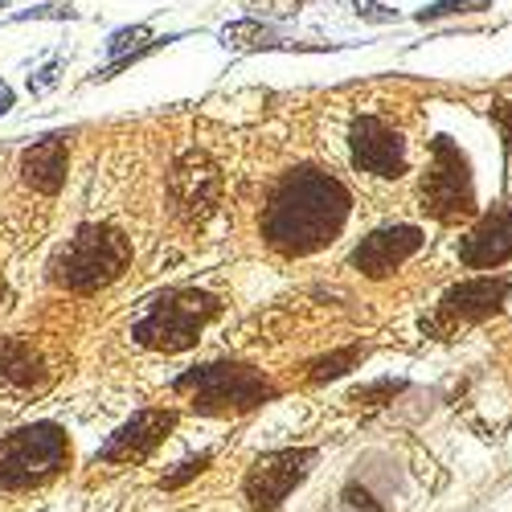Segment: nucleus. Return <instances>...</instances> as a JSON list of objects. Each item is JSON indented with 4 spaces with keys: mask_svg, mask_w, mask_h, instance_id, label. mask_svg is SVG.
Segmentation results:
<instances>
[{
    "mask_svg": "<svg viewBox=\"0 0 512 512\" xmlns=\"http://www.w3.org/2000/svg\"><path fill=\"white\" fill-rule=\"evenodd\" d=\"M349 189L328 173H291L263 209V238L279 254H312L349 222Z\"/></svg>",
    "mask_w": 512,
    "mask_h": 512,
    "instance_id": "1",
    "label": "nucleus"
},
{
    "mask_svg": "<svg viewBox=\"0 0 512 512\" xmlns=\"http://www.w3.org/2000/svg\"><path fill=\"white\" fill-rule=\"evenodd\" d=\"M70 463V443L54 422H33L0 439V488L25 492L50 484Z\"/></svg>",
    "mask_w": 512,
    "mask_h": 512,
    "instance_id": "2",
    "label": "nucleus"
},
{
    "mask_svg": "<svg viewBox=\"0 0 512 512\" xmlns=\"http://www.w3.org/2000/svg\"><path fill=\"white\" fill-rule=\"evenodd\" d=\"M132 259L127 238L111 226H82L54 259V283L70 287V291H99L107 283H115Z\"/></svg>",
    "mask_w": 512,
    "mask_h": 512,
    "instance_id": "3",
    "label": "nucleus"
},
{
    "mask_svg": "<svg viewBox=\"0 0 512 512\" xmlns=\"http://www.w3.org/2000/svg\"><path fill=\"white\" fill-rule=\"evenodd\" d=\"M177 394L193 398L201 414H242L275 398V386L250 365H201L177 377Z\"/></svg>",
    "mask_w": 512,
    "mask_h": 512,
    "instance_id": "4",
    "label": "nucleus"
},
{
    "mask_svg": "<svg viewBox=\"0 0 512 512\" xmlns=\"http://www.w3.org/2000/svg\"><path fill=\"white\" fill-rule=\"evenodd\" d=\"M213 316H218V300L213 295L177 287V291H164L160 300H152V308L132 328V336L144 349H156V353H185Z\"/></svg>",
    "mask_w": 512,
    "mask_h": 512,
    "instance_id": "5",
    "label": "nucleus"
},
{
    "mask_svg": "<svg viewBox=\"0 0 512 512\" xmlns=\"http://www.w3.org/2000/svg\"><path fill=\"white\" fill-rule=\"evenodd\" d=\"M418 201L443 226L463 222V218H472V213H476L472 164H467V156L447 136H439L431 144V168H426V177L418 185Z\"/></svg>",
    "mask_w": 512,
    "mask_h": 512,
    "instance_id": "6",
    "label": "nucleus"
},
{
    "mask_svg": "<svg viewBox=\"0 0 512 512\" xmlns=\"http://www.w3.org/2000/svg\"><path fill=\"white\" fill-rule=\"evenodd\" d=\"M222 173L205 152H185L173 173H168V201H173V213L185 226H201L209 222L222 205Z\"/></svg>",
    "mask_w": 512,
    "mask_h": 512,
    "instance_id": "7",
    "label": "nucleus"
},
{
    "mask_svg": "<svg viewBox=\"0 0 512 512\" xmlns=\"http://www.w3.org/2000/svg\"><path fill=\"white\" fill-rule=\"evenodd\" d=\"M316 451L312 447H287V451H271L263 459L250 463V472L242 480V496L254 512H271L279 508L295 488L304 484V476L312 472Z\"/></svg>",
    "mask_w": 512,
    "mask_h": 512,
    "instance_id": "8",
    "label": "nucleus"
},
{
    "mask_svg": "<svg viewBox=\"0 0 512 512\" xmlns=\"http://www.w3.org/2000/svg\"><path fill=\"white\" fill-rule=\"evenodd\" d=\"M349 144H353L357 168H365V173H373V177H402L406 173V140L390 123L361 115L349 132Z\"/></svg>",
    "mask_w": 512,
    "mask_h": 512,
    "instance_id": "9",
    "label": "nucleus"
},
{
    "mask_svg": "<svg viewBox=\"0 0 512 512\" xmlns=\"http://www.w3.org/2000/svg\"><path fill=\"white\" fill-rule=\"evenodd\" d=\"M508 291H512L508 279H467V283H459V287H451L443 295L439 316L431 320V328L435 332H451L459 324H476V320H484V316L504 308Z\"/></svg>",
    "mask_w": 512,
    "mask_h": 512,
    "instance_id": "10",
    "label": "nucleus"
},
{
    "mask_svg": "<svg viewBox=\"0 0 512 512\" xmlns=\"http://www.w3.org/2000/svg\"><path fill=\"white\" fill-rule=\"evenodd\" d=\"M173 426H177L173 410H140L107 439V447L99 451V463H140L164 443Z\"/></svg>",
    "mask_w": 512,
    "mask_h": 512,
    "instance_id": "11",
    "label": "nucleus"
},
{
    "mask_svg": "<svg viewBox=\"0 0 512 512\" xmlns=\"http://www.w3.org/2000/svg\"><path fill=\"white\" fill-rule=\"evenodd\" d=\"M422 230L418 226H386V230H373L357 250H353V267L369 279H386L394 275L410 254H418L422 246Z\"/></svg>",
    "mask_w": 512,
    "mask_h": 512,
    "instance_id": "12",
    "label": "nucleus"
},
{
    "mask_svg": "<svg viewBox=\"0 0 512 512\" xmlns=\"http://www.w3.org/2000/svg\"><path fill=\"white\" fill-rule=\"evenodd\" d=\"M459 259L476 271H492L512 259V201H500L492 213H484L480 226L459 242Z\"/></svg>",
    "mask_w": 512,
    "mask_h": 512,
    "instance_id": "13",
    "label": "nucleus"
},
{
    "mask_svg": "<svg viewBox=\"0 0 512 512\" xmlns=\"http://www.w3.org/2000/svg\"><path fill=\"white\" fill-rule=\"evenodd\" d=\"M66 164H70V152H66V140L50 136L33 144L25 156H21V177L29 189L37 193H58L62 181H66Z\"/></svg>",
    "mask_w": 512,
    "mask_h": 512,
    "instance_id": "14",
    "label": "nucleus"
},
{
    "mask_svg": "<svg viewBox=\"0 0 512 512\" xmlns=\"http://www.w3.org/2000/svg\"><path fill=\"white\" fill-rule=\"evenodd\" d=\"M46 373H50V369H46V357L33 349V340L13 336V340H5V345H0V381L29 390V386H41V381H46Z\"/></svg>",
    "mask_w": 512,
    "mask_h": 512,
    "instance_id": "15",
    "label": "nucleus"
},
{
    "mask_svg": "<svg viewBox=\"0 0 512 512\" xmlns=\"http://www.w3.org/2000/svg\"><path fill=\"white\" fill-rule=\"evenodd\" d=\"M226 41H230V46H242V50H271V46H279V41H275L263 25H254V21L230 25V29H226Z\"/></svg>",
    "mask_w": 512,
    "mask_h": 512,
    "instance_id": "16",
    "label": "nucleus"
},
{
    "mask_svg": "<svg viewBox=\"0 0 512 512\" xmlns=\"http://www.w3.org/2000/svg\"><path fill=\"white\" fill-rule=\"evenodd\" d=\"M357 357H361V349H340V353H332V357H320V361H312V369H308V381H328V377H340L349 365H357Z\"/></svg>",
    "mask_w": 512,
    "mask_h": 512,
    "instance_id": "17",
    "label": "nucleus"
},
{
    "mask_svg": "<svg viewBox=\"0 0 512 512\" xmlns=\"http://www.w3.org/2000/svg\"><path fill=\"white\" fill-rule=\"evenodd\" d=\"M488 5H492V0H439V5L422 9L418 21H439V17H451V13H480Z\"/></svg>",
    "mask_w": 512,
    "mask_h": 512,
    "instance_id": "18",
    "label": "nucleus"
},
{
    "mask_svg": "<svg viewBox=\"0 0 512 512\" xmlns=\"http://www.w3.org/2000/svg\"><path fill=\"white\" fill-rule=\"evenodd\" d=\"M394 394H402V381H377V386H365V390H357L349 402H365V406H377L381 398H394Z\"/></svg>",
    "mask_w": 512,
    "mask_h": 512,
    "instance_id": "19",
    "label": "nucleus"
},
{
    "mask_svg": "<svg viewBox=\"0 0 512 512\" xmlns=\"http://www.w3.org/2000/svg\"><path fill=\"white\" fill-rule=\"evenodd\" d=\"M209 467V451L205 455H197V459H185L181 463V472H173V476H164V488H181L185 480H193V476H201Z\"/></svg>",
    "mask_w": 512,
    "mask_h": 512,
    "instance_id": "20",
    "label": "nucleus"
},
{
    "mask_svg": "<svg viewBox=\"0 0 512 512\" xmlns=\"http://www.w3.org/2000/svg\"><path fill=\"white\" fill-rule=\"evenodd\" d=\"M492 119H496V127H500V136H504V152H508V164H512V103L504 99V103H496L492 107Z\"/></svg>",
    "mask_w": 512,
    "mask_h": 512,
    "instance_id": "21",
    "label": "nucleus"
},
{
    "mask_svg": "<svg viewBox=\"0 0 512 512\" xmlns=\"http://www.w3.org/2000/svg\"><path fill=\"white\" fill-rule=\"evenodd\" d=\"M361 17H369V21H394V13H381V5H377V0H357V5H353Z\"/></svg>",
    "mask_w": 512,
    "mask_h": 512,
    "instance_id": "22",
    "label": "nucleus"
},
{
    "mask_svg": "<svg viewBox=\"0 0 512 512\" xmlns=\"http://www.w3.org/2000/svg\"><path fill=\"white\" fill-rule=\"evenodd\" d=\"M9 107H13V91L5 87V82H0V115H5Z\"/></svg>",
    "mask_w": 512,
    "mask_h": 512,
    "instance_id": "23",
    "label": "nucleus"
},
{
    "mask_svg": "<svg viewBox=\"0 0 512 512\" xmlns=\"http://www.w3.org/2000/svg\"><path fill=\"white\" fill-rule=\"evenodd\" d=\"M0 300H5V287H0Z\"/></svg>",
    "mask_w": 512,
    "mask_h": 512,
    "instance_id": "24",
    "label": "nucleus"
}]
</instances>
